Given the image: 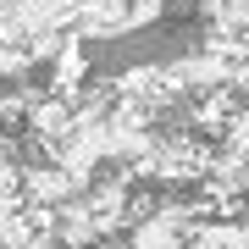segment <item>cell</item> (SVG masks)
I'll list each match as a JSON object with an SVG mask.
<instances>
[{"label":"cell","instance_id":"cell-1","mask_svg":"<svg viewBox=\"0 0 249 249\" xmlns=\"http://www.w3.org/2000/svg\"><path fill=\"white\" fill-rule=\"evenodd\" d=\"M83 183L78 172H67L61 160H50V155H28L22 160V199L34 205V211H45V216H61L67 205H78L83 199Z\"/></svg>","mask_w":249,"mask_h":249},{"label":"cell","instance_id":"cell-2","mask_svg":"<svg viewBox=\"0 0 249 249\" xmlns=\"http://www.w3.org/2000/svg\"><path fill=\"white\" fill-rule=\"evenodd\" d=\"M122 249H127V244H122Z\"/></svg>","mask_w":249,"mask_h":249}]
</instances>
